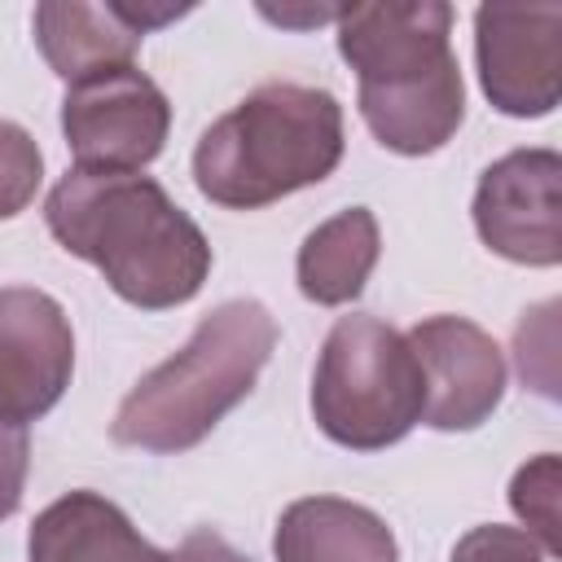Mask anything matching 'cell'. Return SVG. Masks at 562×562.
I'll use <instances>...</instances> for the list:
<instances>
[{
    "label": "cell",
    "instance_id": "9c48e42d",
    "mask_svg": "<svg viewBox=\"0 0 562 562\" xmlns=\"http://www.w3.org/2000/svg\"><path fill=\"white\" fill-rule=\"evenodd\" d=\"M75 329L66 307L35 285L0 290V417L40 422L70 386Z\"/></svg>",
    "mask_w": 562,
    "mask_h": 562
},
{
    "label": "cell",
    "instance_id": "9a60e30c",
    "mask_svg": "<svg viewBox=\"0 0 562 562\" xmlns=\"http://www.w3.org/2000/svg\"><path fill=\"white\" fill-rule=\"evenodd\" d=\"M558 487H562V470H558L553 452L531 457L509 479V509L527 522L522 531H531L549 558L562 549L558 544Z\"/></svg>",
    "mask_w": 562,
    "mask_h": 562
},
{
    "label": "cell",
    "instance_id": "d6986e66",
    "mask_svg": "<svg viewBox=\"0 0 562 562\" xmlns=\"http://www.w3.org/2000/svg\"><path fill=\"white\" fill-rule=\"evenodd\" d=\"M26 470H31L26 426H13L0 417V522L18 514L22 492H26Z\"/></svg>",
    "mask_w": 562,
    "mask_h": 562
},
{
    "label": "cell",
    "instance_id": "ffe728a7",
    "mask_svg": "<svg viewBox=\"0 0 562 562\" xmlns=\"http://www.w3.org/2000/svg\"><path fill=\"white\" fill-rule=\"evenodd\" d=\"M167 562H250L241 549H233L220 531H211V527H198V531H189L171 553H167Z\"/></svg>",
    "mask_w": 562,
    "mask_h": 562
},
{
    "label": "cell",
    "instance_id": "30bf717a",
    "mask_svg": "<svg viewBox=\"0 0 562 562\" xmlns=\"http://www.w3.org/2000/svg\"><path fill=\"white\" fill-rule=\"evenodd\" d=\"M404 338L426 378V426L474 430L496 413L509 369L505 351L483 325L465 316H426Z\"/></svg>",
    "mask_w": 562,
    "mask_h": 562
},
{
    "label": "cell",
    "instance_id": "8fae6325",
    "mask_svg": "<svg viewBox=\"0 0 562 562\" xmlns=\"http://www.w3.org/2000/svg\"><path fill=\"white\" fill-rule=\"evenodd\" d=\"M31 562H167L132 518L101 492H66L44 505L26 531Z\"/></svg>",
    "mask_w": 562,
    "mask_h": 562
},
{
    "label": "cell",
    "instance_id": "e0dca14e",
    "mask_svg": "<svg viewBox=\"0 0 562 562\" xmlns=\"http://www.w3.org/2000/svg\"><path fill=\"white\" fill-rule=\"evenodd\" d=\"M553 312L558 303H540L531 312H522L518 329H514V356H518V373L527 386H536L544 400H558V360H553Z\"/></svg>",
    "mask_w": 562,
    "mask_h": 562
},
{
    "label": "cell",
    "instance_id": "4fadbf2b",
    "mask_svg": "<svg viewBox=\"0 0 562 562\" xmlns=\"http://www.w3.org/2000/svg\"><path fill=\"white\" fill-rule=\"evenodd\" d=\"M140 31L123 18L119 0L83 4V0H44L35 4V44L53 75L66 83L92 79L114 66H132L140 48Z\"/></svg>",
    "mask_w": 562,
    "mask_h": 562
},
{
    "label": "cell",
    "instance_id": "8992f818",
    "mask_svg": "<svg viewBox=\"0 0 562 562\" xmlns=\"http://www.w3.org/2000/svg\"><path fill=\"white\" fill-rule=\"evenodd\" d=\"M167 127V92L136 66L79 79L61 97V136L88 171H140L162 154Z\"/></svg>",
    "mask_w": 562,
    "mask_h": 562
},
{
    "label": "cell",
    "instance_id": "5bb4252c",
    "mask_svg": "<svg viewBox=\"0 0 562 562\" xmlns=\"http://www.w3.org/2000/svg\"><path fill=\"white\" fill-rule=\"evenodd\" d=\"M382 255V233H378V215L369 206H347L329 220H321L303 246H299V290L303 299L321 303V307H342L351 299L364 294L373 268Z\"/></svg>",
    "mask_w": 562,
    "mask_h": 562
},
{
    "label": "cell",
    "instance_id": "6da1fadb",
    "mask_svg": "<svg viewBox=\"0 0 562 562\" xmlns=\"http://www.w3.org/2000/svg\"><path fill=\"white\" fill-rule=\"evenodd\" d=\"M44 224L61 250L92 263L123 303L145 312L189 303L211 277V241L140 171L70 167L44 198Z\"/></svg>",
    "mask_w": 562,
    "mask_h": 562
},
{
    "label": "cell",
    "instance_id": "7a4b0ae2",
    "mask_svg": "<svg viewBox=\"0 0 562 562\" xmlns=\"http://www.w3.org/2000/svg\"><path fill=\"white\" fill-rule=\"evenodd\" d=\"M338 53L360 79V119L391 154L443 149L465 119V83L452 53V4L378 0L338 9Z\"/></svg>",
    "mask_w": 562,
    "mask_h": 562
},
{
    "label": "cell",
    "instance_id": "277c9868",
    "mask_svg": "<svg viewBox=\"0 0 562 562\" xmlns=\"http://www.w3.org/2000/svg\"><path fill=\"white\" fill-rule=\"evenodd\" d=\"M277 347V321L259 299L211 307L189 342L154 364L119 404L110 439L140 452L198 448L228 408H237Z\"/></svg>",
    "mask_w": 562,
    "mask_h": 562
},
{
    "label": "cell",
    "instance_id": "7c38bea8",
    "mask_svg": "<svg viewBox=\"0 0 562 562\" xmlns=\"http://www.w3.org/2000/svg\"><path fill=\"white\" fill-rule=\"evenodd\" d=\"M277 562H400L382 514L342 496H303L281 509L272 531Z\"/></svg>",
    "mask_w": 562,
    "mask_h": 562
},
{
    "label": "cell",
    "instance_id": "ac0fdd59",
    "mask_svg": "<svg viewBox=\"0 0 562 562\" xmlns=\"http://www.w3.org/2000/svg\"><path fill=\"white\" fill-rule=\"evenodd\" d=\"M448 562H549V553L540 549V540L522 527H501V522H483L470 527Z\"/></svg>",
    "mask_w": 562,
    "mask_h": 562
},
{
    "label": "cell",
    "instance_id": "52a82bcc",
    "mask_svg": "<svg viewBox=\"0 0 562 562\" xmlns=\"http://www.w3.org/2000/svg\"><path fill=\"white\" fill-rule=\"evenodd\" d=\"M483 97L509 119H544L562 97V4H479Z\"/></svg>",
    "mask_w": 562,
    "mask_h": 562
},
{
    "label": "cell",
    "instance_id": "ba28073f",
    "mask_svg": "<svg viewBox=\"0 0 562 562\" xmlns=\"http://www.w3.org/2000/svg\"><path fill=\"white\" fill-rule=\"evenodd\" d=\"M474 228L509 263L553 268L562 259V158L558 149H509L474 189Z\"/></svg>",
    "mask_w": 562,
    "mask_h": 562
},
{
    "label": "cell",
    "instance_id": "3957f363",
    "mask_svg": "<svg viewBox=\"0 0 562 562\" xmlns=\"http://www.w3.org/2000/svg\"><path fill=\"white\" fill-rule=\"evenodd\" d=\"M342 162V105L325 88L259 83L193 149V184L224 211H259Z\"/></svg>",
    "mask_w": 562,
    "mask_h": 562
},
{
    "label": "cell",
    "instance_id": "2e32d148",
    "mask_svg": "<svg viewBox=\"0 0 562 562\" xmlns=\"http://www.w3.org/2000/svg\"><path fill=\"white\" fill-rule=\"evenodd\" d=\"M44 180V154L22 123L0 119V220H13L31 206Z\"/></svg>",
    "mask_w": 562,
    "mask_h": 562
},
{
    "label": "cell",
    "instance_id": "5b68a950",
    "mask_svg": "<svg viewBox=\"0 0 562 562\" xmlns=\"http://www.w3.org/2000/svg\"><path fill=\"white\" fill-rule=\"evenodd\" d=\"M426 413V378L400 329L369 312L338 316L312 373V417L351 452L400 443Z\"/></svg>",
    "mask_w": 562,
    "mask_h": 562
}]
</instances>
